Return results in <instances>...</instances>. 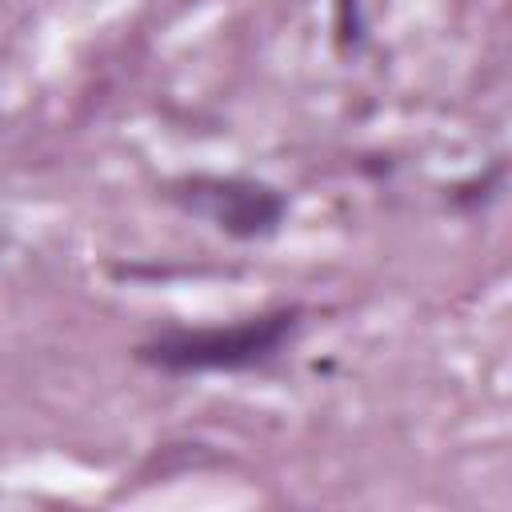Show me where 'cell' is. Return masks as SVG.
<instances>
[{
	"label": "cell",
	"instance_id": "obj_1",
	"mask_svg": "<svg viewBox=\"0 0 512 512\" xmlns=\"http://www.w3.org/2000/svg\"><path fill=\"white\" fill-rule=\"evenodd\" d=\"M304 312L280 304L236 324L212 328H164L152 340L136 344V360L164 376H200V372H252L272 364L300 332Z\"/></svg>",
	"mask_w": 512,
	"mask_h": 512
},
{
	"label": "cell",
	"instance_id": "obj_2",
	"mask_svg": "<svg viewBox=\"0 0 512 512\" xmlns=\"http://www.w3.org/2000/svg\"><path fill=\"white\" fill-rule=\"evenodd\" d=\"M168 196L232 240H268L288 220V196L256 176H184Z\"/></svg>",
	"mask_w": 512,
	"mask_h": 512
}]
</instances>
